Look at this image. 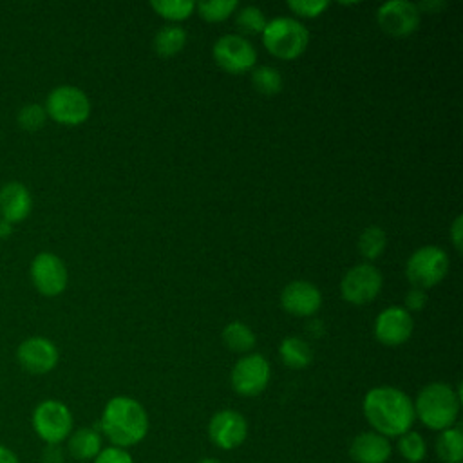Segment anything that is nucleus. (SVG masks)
Returning a JSON list of instances; mask_svg holds the SVG:
<instances>
[{
  "label": "nucleus",
  "mask_w": 463,
  "mask_h": 463,
  "mask_svg": "<svg viewBox=\"0 0 463 463\" xmlns=\"http://www.w3.org/2000/svg\"><path fill=\"white\" fill-rule=\"evenodd\" d=\"M362 411L373 430L389 439L411 430L416 420L411 396L391 385L369 389L364 396Z\"/></svg>",
  "instance_id": "nucleus-1"
},
{
  "label": "nucleus",
  "mask_w": 463,
  "mask_h": 463,
  "mask_svg": "<svg viewBox=\"0 0 463 463\" xmlns=\"http://www.w3.org/2000/svg\"><path fill=\"white\" fill-rule=\"evenodd\" d=\"M146 409L130 396L119 394L110 398L99 418V432L112 447L127 449L141 443L148 434Z\"/></svg>",
  "instance_id": "nucleus-2"
},
{
  "label": "nucleus",
  "mask_w": 463,
  "mask_h": 463,
  "mask_svg": "<svg viewBox=\"0 0 463 463\" xmlns=\"http://www.w3.org/2000/svg\"><path fill=\"white\" fill-rule=\"evenodd\" d=\"M414 405V416L430 430H445L456 425L461 391L445 382H430L420 389Z\"/></svg>",
  "instance_id": "nucleus-3"
},
{
  "label": "nucleus",
  "mask_w": 463,
  "mask_h": 463,
  "mask_svg": "<svg viewBox=\"0 0 463 463\" xmlns=\"http://www.w3.org/2000/svg\"><path fill=\"white\" fill-rule=\"evenodd\" d=\"M260 36L266 51L279 60H297L309 43L307 29L291 16L268 20Z\"/></svg>",
  "instance_id": "nucleus-4"
},
{
  "label": "nucleus",
  "mask_w": 463,
  "mask_h": 463,
  "mask_svg": "<svg viewBox=\"0 0 463 463\" xmlns=\"http://www.w3.org/2000/svg\"><path fill=\"white\" fill-rule=\"evenodd\" d=\"M31 425L45 445H61L72 432L74 418L63 402L47 398L33 409Z\"/></svg>",
  "instance_id": "nucleus-5"
},
{
  "label": "nucleus",
  "mask_w": 463,
  "mask_h": 463,
  "mask_svg": "<svg viewBox=\"0 0 463 463\" xmlns=\"http://www.w3.org/2000/svg\"><path fill=\"white\" fill-rule=\"evenodd\" d=\"M47 118L60 125L76 127L89 119L90 116V99L89 96L74 85H58L54 87L43 105Z\"/></svg>",
  "instance_id": "nucleus-6"
},
{
  "label": "nucleus",
  "mask_w": 463,
  "mask_h": 463,
  "mask_svg": "<svg viewBox=\"0 0 463 463\" xmlns=\"http://www.w3.org/2000/svg\"><path fill=\"white\" fill-rule=\"evenodd\" d=\"M449 271V255L439 246H421L411 253L405 262V277L418 289H429L439 284Z\"/></svg>",
  "instance_id": "nucleus-7"
},
{
  "label": "nucleus",
  "mask_w": 463,
  "mask_h": 463,
  "mask_svg": "<svg viewBox=\"0 0 463 463\" xmlns=\"http://www.w3.org/2000/svg\"><path fill=\"white\" fill-rule=\"evenodd\" d=\"M382 271L371 262H360L345 271L340 280V295L353 306H365L373 302L382 291Z\"/></svg>",
  "instance_id": "nucleus-8"
},
{
  "label": "nucleus",
  "mask_w": 463,
  "mask_h": 463,
  "mask_svg": "<svg viewBox=\"0 0 463 463\" xmlns=\"http://www.w3.org/2000/svg\"><path fill=\"white\" fill-rule=\"evenodd\" d=\"M212 56L215 63L230 74L248 72L257 63V51L253 43L246 36L232 34V33L221 36L213 43Z\"/></svg>",
  "instance_id": "nucleus-9"
},
{
  "label": "nucleus",
  "mask_w": 463,
  "mask_h": 463,
  "mask_svg": "<svg viewBox=\"0 0 463 463\" xmlns=\"http://www.w3.org/2000/svg\"><path fill=\"white\" fill-rule=\"evenodd\" d=\"M271 376V367L266 356L259 353H250L239 358L232 369L230 382L237 394L253 398L266 391Z\"/></svg>",
  "instance_id": "nucleus-10"
},
{
  "label": "nucleus",
  "mask_w": 463,
  "mask_h": 463,
  "mask_svg": "<svg viewBox=\"0 0 463 463\" xmlns=\"http://www.w3.org/2000/svg\"><path fill=\"white\" fill-rule=\"evenodd\" d=\"M29 275L36 291L45 297L61 295L69 282L65 262L51 251H42L33 259Z\"/></svg>",
  "instance_id": "nucleus-11"
},
{
  "label": "nucleus",
  "mask_w": 463,
  "mask_h": 463,
  "mask_svg": "<svg viewBox=\"0 0 463 463\" xmlns=\"http://www.w3.org/2000/svg\"><path fill=\"white\" fill-rule=\"evenodd\" d=\"M208 438L221 450H233L248 438V421L235 409H221L208 421Z\"/></svg>",
  "instance_id": "nucleus-12"
},
{
  "label": "nucleus",
  "mask_w": 463,
  "mask_h": 463,
  "mask_svg": "<svg viewBox=\"0 0 463 463\" xmlns=\"http://www.w3.org/2000/svg\"><path fill=\"white\" fill-rule=\"evenodd\" d=\"M376 22L389 36H409L420 25V9L416 4L407 0H391L378 7Z\"/></svg>",
  "instance_id": "nucleus-13"
},
{
  "label": "nucleus",
  "mask_w": 463,
  "mask_h": 463,
  "mask_svg": "<svg viewBox=\"0 0 463 463\" xmlns=\"http://www.w3.org/2000/svg\"><path fill=\"white\" fill-rule=\"evenodd\" d=\"M60 360L58 347L45 336H29L16 347V362L31 374L51 373Z\"/></svg>",
  "instance_id": "nucleus-14"
},
{
  "label": "nucleus",
  "mask_w": 463,
  "mask_h": 463,
  "mask_svg": "<svg viewBox=\"0 0 463 463\" xmlns=\"http://www.w3.org/2000/svg\"><path fill=\"white\" fill-rule=\"evenodd\" d=\"M414 329L411 313L402 306H391L380 311L374 320V336L382 345L398 347L405 344Z\"/></svg>",
  "instance_id": "nucleus-15"
},
{
  "label": "nucleus",
  "mask_w": 463,
  "mask_h": 463,
  "mask_svg": "<svg viewBox=\"0 0 463 463\" xmlns=\"http://www.w3.org/2000/svg\"><path fill=\"white\" fill-rule=\"evenodd\" d=\"M280 306L295 317H313L322 306L320 289L309 280H293L280 293Z\"/></svg>",
  "instance_id": "nucleus-16"
},
{
  "label": "nucleus",
  "mask_w": 463,
  "mask_h": 463,
  "mask_svg": "<svg viewBox=\"0 0 463 463\" xmlns=\"http://www.w3.org/2000/svg\"><path fill=\"white\" fill-rule=\"evenodd\" d=\"M33 210L29 188L20 181H9L0 188V219L9 224L22 222Z\"/></svg>",
  "instance_id": "nucleus-17"
},
{
  "label": "nucleus",
  "mask_w": 463,
  "mask_h": 463,
  "mask_svg": "<svg viewBox=\"0 0 463 463\" xmlns=\"http://www.w3.org/2000/svg\"><path fill=\"white\" fill-rule=\"evenodd\" d=\"M391 454V439L374 430L356 434L349 445V456L354 463H387Z\"/></svg>",
  "instance_id": "nucleus-18"
},
{
  "label": "nucleus",
  "mask_w": 463,
  "mask_h": 463,
  "mask_svg": "<svg viewBox=\"0 0 463 463\" xmlns=\"http://www.w3.org/2000/svg\"><path fill=\"white\" fill-rule=\"evenodd\" d=\"M67 441V452L78 461H92L103 449V436L94 427L72 429Z\"/></svg>",
  "instance_id": "nucleus-19"
},
{
  "label": "nucleus",
  "mask_w": 463,
  "mask_h": 463,
  "mask_svg": "<svg viewBox=\"0 0 463 463\" xmlns=\"http://www.w3.org/2000/svg\"><path fill=\"white\" fill-rule=\"evenodd\" d=\"M280 360L289 369H304L313 360V351L309 344L300 336H286L279 345Z\"/></svg>",
  "instance_id": "nucleus-20"
},
{
  "label": "nucleus",
  "mask_w": 463,
  "mask_h": 463,
  "mask_svg": "<svg viewBox=\"0 0 463 463\" xmlns=\"http://www.w3.org/2000/svg\"><path fill=\"white\" fill-rule=\"evenodd\" d=\"M436 456L441 463L463 461V430L459 425L449 427L438 434Z\"/></svg>",
  "instance_id": "nucleus-21"
},
{
  "label": "nucleus",
  "mask_w": 463,
  "mask_h": 463,
  "mask_svg": "<svg viewBox=\"0 0 463 463\" xmlns=\"http://www.w3.org/2000/svg\"><path fill=\"white\" fill-rule=\"evenodd\" d=\"M184 43H186V31L177 24H168L161 27L154 36V51L163 58L179 54Z\"/></svg>",
  "instance_id": "nucleus-22"
},
{
  "label": "nucleus",
  "mask_w": 463,
  "mask_h": 463,
  "mask_svg": "<svg viewBox=\"0 0 463 463\" xmlns=\"http://www.w3.org/2000/svg\"><path fill=\"white\" fill-rule=\"evenodd\" d=\"M222 342L224 345L233 351V353H250L255 344H257V336L253 333V329L250 326H246L244 322L233 320L230 324L224 326L222 329Z\"/></svg>",
  "instance_id": "nucleus-23"
},
{
  "label": "nucleus",
  "mask_w": 463,
  "mask_h": 463,
  "mask_svg": "<svg viewBox=\"0 0 463 463\" xmlns=\"http://www.w3.org/2000/svg\"><path fill=\"white\" fill-rule=\"evenodd\" d=\"M356 246H358V251L364 259L376 260L387 246V235H385L383 228H380L376 224L367 226V228L362 230Z\"/></svg>",
  "instance_id": "nucleus-24"
},
{
  "label": "nucleus",
  "mask_w": 463,
  "mask_h": 463,
  "mask_svg": "<svg viewBox=\"0 0 463 463\" xmlns=\"http://www.w3.org/2000/svg\"><path fill=\"white\" fill-rule=\"evenodd\" d=\"M251 85L264 96H273L282 90V74L271 65H260L251 69Z\"/></svg>",
  "instance_id": "nucleus-25"
},
{
  "label": "nucleus",
  "mask_w": 463,
  "mask_h": 463,
  "mask_svg": "<svg viewBox=\"0 0 463 463\" xmlns=\"http://www.w3.org/2000/svg\"><path fill=\"white\" fill-rule=\"evenodd\" d=\"M396 449L400 456L409 463H420L427 458V443L423 436L412 429L398 438Z\"/></svg>",
  "instance_id": "nucleus-26"
},
{
  "label": "nucleus",
  "mask_w": 463,
  "mask_h": 463,
  "mask_svg": "<svg viewBox=\"0 0 463 463\" xmlns=\"http://www.w3.org/2000/svg\"><path fill=\"white\" fill-rule=\"evenodd\" d=\"M150 7L156 11V14L163 16L170 22H181L186 20L195 11V2L190 0H154L150 2Z\"/></svg>",
  "instance_id": "nucleus-27"
},
{
  "label": "nucleus",
  "mask_w": 463,
  "mask_h": 463,
  "mask_svg": "<svg viewBox=\"0 0 463 463\" xmlns=\"http://www.w3.org/2000/svg\"><path fill=\"white\" fill-rule=\"evenodd\" d=\"M195 9L199 16L206 22H224L239 9L237 0H210V2H197Z\"/></svg>",
  "instance_id": "nucleus-28"
},
{
  "label": "nucleus",
  "mask_w": 463,
  "mask_h": 463,
  "mask_svg": "<svg viewBox=\"0 0 463 463\" xmlns=\"http://www.w3.org/2000/svg\"><path fill=\"white\" fill-rule=\"evenodd\" d=\"M237 27L246 34H262L268 20L264 13L255 5H244L235 13Z\"/></svg>",
  "instance_id": "nucleus-29"
},
{
  "label": "nucleus",
  "mask_w": 463,
  "mask_h": 463,
  "mask_svg": "<svg viewBox=\"0 0 463 463\" xmlns=\"http://www.w3.org/2000/svg\"><path fill=\"white\" fill-rule=\"evenodd\" d=\"M16 121L18 125L27 130V132H36L40 130L45 121H47V112L43 109V105H38V103H29L25 107L20 109L18 116H16Z\"/></svg>",
  "instance_id": "nucleus-30"
},
{
  "label": "nucleus",
  "mask_w": 463,
  "mask_h": 463,
  "mask_svg": "<svg viewBox=\"0 0 463 463\" xmlns=\"http://www.w3.org/2000/svg\"><path fill=\"white\" fill-rule=\"evenodd\" d=\"M286 5L297 16L317 18L329 7V2H326V0H288Z\"/></svg>",
  "instance_id": "nucleus-31"
},
{
  "label": "nucleus",
  "mask_w": 463,
  "mask_h": 463,
  "mask_svg": "<svg viewBox=\"0 0 463 463\" xmlns=\"http://www.w3.org/2000/svg\"><path fill=\"white\" fill-rule=\"evenodd\" d=\"M92 463H134V459L127 452V449L110 445V447H103L101 452L92 459Z\"/></svg>",
  "instance_id": "nucleus-32"
},
{
  "label": "nucleus",
  "mask_w": 463,
  "mask_h": 463,
  "mask_svg": "<svg viewBox=\"0 0 463 463\" xmlns=\"http://www.w3.org/2000/svg\"><path fill=\"white\" fill-rule=\"evenodd\" d=\"M403 304L407 311H420L425 307L427 304V293L423 289L418 288H411L405 297H403Z\"/></svg>",
  "instance_id": "nucleus-33"
},
{
  "label": "nucleus",
  "mask_w": 463,
  "mask_h": 463,
  "mask_svg": "<svg viewBox=\"0 0 463 463\" xmlns=\"http://www.w3.org/2000/svg\"><path fill=\"white\" fill-rule=\"evenodd\" d=\"M42 461L43 463H63L65 456H63L61 445H45V449L42 452Z\"/></svg>",
  "instance_id": "nucleus-34"
},
{
  "label": "nucleus",
  "mask_w": 463,
  "mask_h": 463,
  "mask_svg": "<svg viewBox=\"0 0 463 463\" xmlns=\"http://www.w3.org/2000/svg\"><path fill=\"white\" fill-rule=\"evenodd\" d=\"M450 241L458 251H461V242H463V217L456 215V219L450 224Z\"/></svg>",
  "instance_id": "nucleus-35"
},
{
  "label": "nucleus",
  "mask_w": 463,
  "mask_h": 463,
  "mask_svg": "<svg viewBox=\"0 0 463 463\" xmlns=\"http://www.w3.org/2000/svg\"><path fill=\"white\" fill-rule=\"evenodd\" d=\"M0 463H20L14 450H11L5 445H0Z\"/></svg>",
  "instance_id": "nucleus-36"
},
{
  "label": "nucleus",
  "mask_w": 463,
  "mask_h": 463,
  "mask_svg": "<svg viewBox=\"0 0 463 463\" xmlns=\"http://www.w3.org/2000/svg\"><path fill=\"white\" fill-rule=\"evenodd\" d=\"M418 5V9L421 11V9H429V11H438V9H441L443 7V2H439V0H427V2H421V4H416Z\"/></svg>",
  "instance_id": "nucleus-37"
},
{
  "label": "nucleus",
  "mask_w": 463,
  "mask_h": 463,
  "mask_svg": "<svg viewBox=\"0 0 463 463\" xmlns=\"http://www.w3.org/2000/svg\"><path fill=\"white\" fill-rule=\"evenodd\" d=\"M307 333H311L313 336H320V335L324 333V326H322V322L311 320V322L307 324Z\"/></svg>",
  "instance_id": "nucleus-38"
},
{
  "label": "nucleus",
  "mask_w": 463,
  "mask_h": 463,
  "mask_svg": "<svg viewBox=\"0 0 463 463\" xmlns=\"http://www.w3.org/2000/svg\"><path fill=\"white\" fill-rule=\"evenodd\" d=\"M13 232V224H9L7 221L0 219V237H9Z\"/></svg>",
  "instance_id": "nucleus-39"
},
{
  "label": "nucleus",
  "mask_w": 463,
  "mask_h": 463,
  "mask_svg": "<svg viewBox=\"0 0 463 463\" xmlns=\"http://www.w3.org/2000/svg\"><path fill=\"white\" fill-rule=\"evenodd\" d=\"M197 463H222V461L217 459V458H203V459H199Z\"/></svg>",
  "instance_id": "nucleus-40"
}]
</instances>
